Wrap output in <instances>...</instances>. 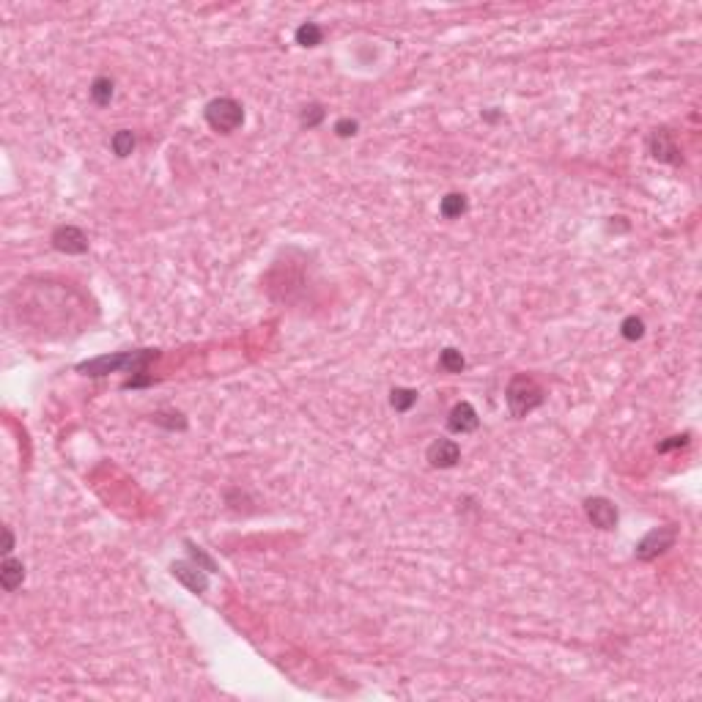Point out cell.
<instances>
[{
	"mask_svg": "<svg viewBox=\"0 0 702 702\" xmlns=\"http://www.w3.org/2000/svg\"><path fill=\"white\" fill-rule=\"evenodd\" d=\"M203 116H206V124H209L214 132H220V135H231V132H236V129L244 124V107H241L236 99H231V96H217V99H212V102L206 104Z\"/></svg>",
	"mask_w": 702,
	"mask_h": 702,
	"instance_id": "3",
	"label": "cell"
},
{
	"mask_svg": "<svg viewBox=\"0 0 702 702\" xmlns=\"http://www.w3.org/2000/svg\"><path fill=\"white\" fill-rule=\"evenodd\" d=\"M149 385H154V376H149L143 371V373H135L129 382H124V390H138V387H149Z\"/></svg>",
	"mask_w": 702,
	"mask_h": 702,
	"instance_id": "24",
	"label": "cell"
},
{
	"mask_svg": "<svg viewBox=\"0 0 702 702\" xmlns=\"http://www.w3.org/2000/svg\"><path fill=\"white\" fill-rule=\"evenodd\" d=\"M332 129H335L338 138H354V135L360 132V124H357L354 118H338Z\"/></svg>",
	"mask_w": 702,
	"mask_h": 702,
	"instance_id": "22",
	"label": "cell"
},
{
	"mask_svg": "<svg viewBox=\"0 0 702 702\" xmlns=\"http://www.w3.org/2000/svg\"><path fill=\"white\" fill-rule=\"evenodd\" d=\"M170 573H173L190 593H195V595H203V593L209 590V573H206L201 565H195V562H173V565H170Z\"/></svg>",
	"mask_w": 702,
	"mask_h": 702,
	"instance_id": "8",
	"label": "cell"
},
{
	"mask_svg": "<svg viewBox=\"0 0 702 702\" xmlns=\"http://www.w3.org/2000/svg\"><path fill=\"white\" fill-rule=\"evenodd\" d=\"M22 582H25V565H22L19 560H14L11 554H6V560H3V565H0V584H3L8 593H14Z\"/></svg>",
	"mask_w": 702,
	"mask_h": 702,
	"instance_id": "11",
	"label": "cell"
},
{
	"mask_svg": "<svg viewBox=\"0 0 702 702\" xmlns=\"http://www.w3.org/2000/svg\"><path fill=\"white\" fill-rule=\"evenodd\" d=\"M477 425H480V417H477V412H474V406L469 400H459L450 409L447 428L453 434H472V431H477Z\"/></svg>",
	"mask_w": 702,
	"mask_h": 702,
	"instance_id": "10",
	"label": "cell"
},
{
	"mask_svg": "<svg viewBox=\"0 0 702 702\" xmlns=\"http://www.w3.org/2000/svg\"><path fill=\"white\" fill-rule=\"evenodd\" d=\"M439 368H442L445 373H461V371L467 368V360H464V354H461L459 349H445V351L439 354Z\"/></svg>",
	"mask_w": 702,
	"mask_h": 702,
	"instance_id": "15",
	"label": "cell"
},
{
	"mask_svg": "<svg viewBox=\"0 0 702 702\" xmlns=\"http://www.w3.org/2000/svg\"><path fill=\"white\" fill-rule=\"evenodd\" d=\"M686 445H689V434L669 436L667 442H658V453H669V450H678V447H686Z\"/></svg>",
	"mask_w": 702,
	"mask_h": 702,
	"instance_id": "23",
	"label": "cell"
},
{
	"mask_svg": "<svg viewBox=\"0 0 702 702\" xmlns=\"http://www.w3.org/2000/svg\"><path fill=\"white\" fill-rule=\"evenodd\" d=\"M584 513H587L590 524L598 527V530H615V527H618V519H620L615 502H609L607 497H590V499L584 502Z\"/></svg>",
	"mask_w": 702,
	"mask_h": 702,
	"instance_id": "5",
	"label": "cell"
},
{
	"mask_svg": "<svg viewBox=\"0 0 702 702\" xmlns=\"http://www.w3.org/2000/svg\"><path fill=\"white\" fill-rule=\"evenodd\" d=\"M505 400L513 417H527L530 412H535L544 403V387L527 376V373H516L505 390Z\"/></svg>",
	"mask_w": 702,
	"mask_h": 702,
	"instance_id": "2",
	"label": "cell"
},
{
	"mask_svg": "<svg viewBox=\"0 0 702 702\" xmlns=\"http://www.w3.org/2000/svg\"><path fill=\"white\" fill-rule=\"evenodd\" d=\"M620 335H623L625 340H631V343L642 340V335H645V321H642L639 315H628V318H623V324H620Z\"/></svg>",
	"mask_w": 702,
	"mask_h": 702,
	"instance_id": "19",
	"label": "cell"
},
{
	"mask_svg": "<svg viewBox=\"0 0 702 702\" xmlns=\"http://www.w3.org/2000/svg\"><path fill=\"white\" fill-rule=\"evenodd\" d=\"M116 85H113V80L110 77H96L91 82V88H88V93H91V99H93V104H99V107H107L110 102H113V91Z\"/></svg>",
	"mask_w": 702,
	"mask_h": 702,
	"instance_id": "13",
	"label": "cell"
},
{
	"mask_svg": "<svg viewBox=\"0 0 702 702\" xmlns=\"http://www.w3.org/2000/svg\"><path fill=\"white\" fill-rule=\"evenodd\" d=\"M324 116H326L324 104H318V102H311V104H305V107H302L299 124H302L305 129H313V127H318V124L324 121Z\"/></svg>",
	"mask_w": 702,
	"mask_h": 702,
	"instance_id": "18",
	"label": "cell"
},
{
	"mask_svg": "<svg viewBox=\"0 0 702 702\" xmlns=\"http://www.w3.org/2000/svg\"><path fill=\"white\" fill-rule=\"evenodd\" d=\"M184 546H187V551H190V557H192V562H195V565H201L206 573H217V565H214V560H212V557H209L203 548L195 546V544H190V541H187Z\"/></svg>",
	"mask_w": 702,
	"mask_h": 702,
	"instance_id": "21",
	"label": "cell"
},
{
	"mask_svg": "<svg viewBox=\"0 0 702 702\" xmlns=\"http://www.w3.org/2000/svg\"><path fill=\"white\" fill-rule=\"evenodd\" d=\"M647 149H650V156L658 159V162H667V165H681L683 162L681 149H678L669 129H653V135L647 140Z\"/></svg>",
	"mask_w": 702,
	"mask_h": 702,
	"instance_id": "7",
	"label": "cell"
},
{
	"mask_svg": "<svg viewBox=\"0 0 702 702\" xmlns=\"http://www.w3.org/2000/svg\"><path fill=\"white\" fill-rule=\"evenodd\" d=\"M425 459L434 469H450L461 461V447L453 439H434L425 450Z\"/></svg>",
	"mask_w": 702,
	"mask_h": 702,
	"instance_id": "9",
	"label": "cell"
},
{
	"mask_svg": "<svg viewBox=\"0 0 702 702\" xmlns=\"http://www.w3.org/2000/svg\"><path fill=\"white\" fill-rule=\"evenodd\" d=\"M110 149H113V154L116 156H129L135 151V135L129 132V129H118L113 138H110Z\"/></svg>",
	"mask_w": 702,
	"mask_h": 702,
	"instance_id": "16",
	"label": "cell"
},
{
	"mask_svg": "<svg viewBox=\"0 0 702 702\" xmlns=\"http://www.w3.org/2000/svg\"><path fill=\"white\" fill-rule=\"evenodd\" d=\"M469 203H467V195H461V192H447L442 201H439V214L445 217V220H459L461 214H467Z\"/></svg>",
	"mask_w": 702,
	"mask_h": 702,
	"instance_id": "12",
	"label": "cell"
},
{
	"mask_svg": "<svg viewBox=\"0 0 702 702\" xmlns=\"http://www.w3.org/2000/svg\"><path fill=\"white\" fill-rule=\"evenodd\" d=\"M294 39H297L299 47H318V44L324 41V30H321V25H315V22H302V25L297 28Z\"/></svg>",
	"mask_w": 702,
	"mask_h": 702,
	"instance_id": "14",
	"label": "cell"
},
{
	"mask_svg": "<svg viewBox=\"0 0 702 702\" xmlns=\"http://www.w3.org/2000/svg\"><path fill=\"white\" fill-rule=\"evenodd\" d=\"M675 541H678V527L675 524H664V527H653L639 544L634 548V554H636V560H642V562H650V560H656L658 554H664L667 548L675 546Z\"/></svg>",
	"mask_w": 702,
	"mask_h": 702,
	"instance_id": "4",
	"label": "cell"
},
{
	"mask_svg": "<svg viewBox=\"0 0 702 702\" xmlns=\"http://www.w3.org/2000/svg\"><path fill=\"white\" fill-rule=\"evenodd\" d=\"M414 403H417V390L412 387H395L390 392V406L395 412H409Z\"/></svg>",
	"mask_w": 702,
	"mask_h": 702,
	"instance_id": "17",
	"label": "cell"
},
{
	"mask_svg": "<svg viewBox=\"0 0 702 702\" xmlns=\"http://www.w3.org/2000/svg\"><path fill=\"white\" fill-rule=\"evenodd\" d=\"M3 533H6V548H3V551L11 554V551H14V533H11V527H6Z\"/></svg>",
	"mask_w": 702,
	"mask_h": 702,
	"instance_id": "25",
	"label": "cell"
},
{
	"mask_svg": "<svg viewBox=\"0 0 702 702\" xmlns=\"http://www.w3.org/2000/svg\"><path fill=\"white\" fill-rule=\"evenodd\" d=\"M151 420H154L156 425H165V428H170V431H184L187 428V420H184V414L181 412H154L151 414Z\"/></svg>",
	"mask_w": 702,
	"mask_h": 702,
	"instance_id": "20",
	"label": "cell"
},
{
	"mask_svg": "<svg viewBox=\"0 0 702 702\" xmlns=\"http://www.w3.org/2000/svg\"><path fill=\"white\" fill-rule=\"evenodd\" d=\"M159 357V351L154 349H138V351H118V354H102V357H93V360H85L80 362L77 371L82 376H107V373H116V371H127V373H143L149 368V362Z\"/></svg>",
	"mask_w": 702,
	"mask_h": 702,
	"instance_id": "1",
	"label": "cell"
},
{
	"mask_svg": "<svg viewBox=\"0 0 702 702\" xmlns=\"http://www.w3.org/2000/svg\"><path fill=\"white\" fill-rule=\"evenodd\" d=\"M50 241H53V247L58 250V252H66V255H82V252H88V236L82 228L77 225H58L53 236H50Z\"/></svg>",
	"mask_w": 702,
	"mask_h": 702,
	"instance_id": "6",
	"label": "cell"
}]
</instances>
